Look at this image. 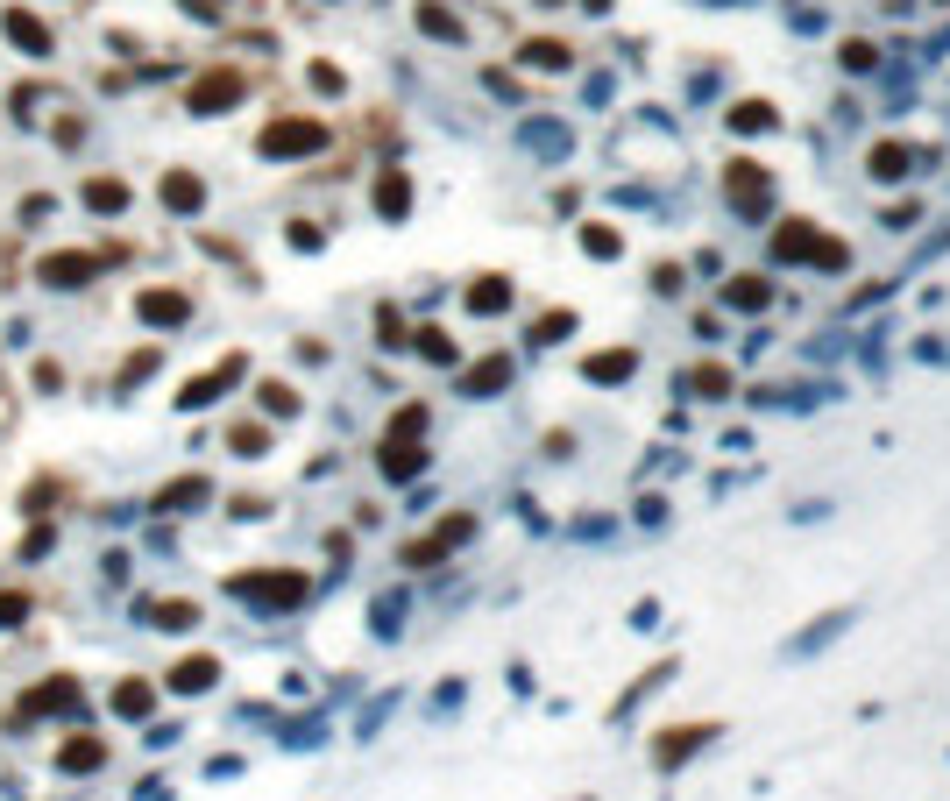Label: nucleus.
Instances as JSON below:
<instances>
[{
    "mask_svg": "<svg viewBox=\"0 0 950 801\" xmlns=\"http://www.w3.org/2000/svg\"><path fill=\"white\" fill-rule=\"evenodd\" d=\"M0 29H8V36H15L29 57H50V50H57V43H50V29H43L29 8H8V15H0Z\"/></svg>",
    "mask_w": 950,
    "mask_h": 801,
    "instance_id": "4",
    "label": "nucleus"
},
{
    "mask_svg": "<svg viewBox=\"0 0 950 801\" xmlns=\"http://www.w3.org/2000/svg\"><path fill=\"white\" fill-rule=\"evenodd\" d=\"M234 100H242V78L234 71H213V78L192 86V114H213V107H234Z\"/></svg>",
    "mask_w": 950,
    "mask_h": 801,
    "instance_id": "3",
    "label": "nucleus"
},
{
    "mask_svg": "<svg viewBox=\"0 0 950 801\" xmlns=\"http://www.w3.org/2000/svg\"><path fill=\"white\" fill-rule=\"evenodd\" d=\"M100 759H107V745H100V738H71V745L57 752V773H93Z\"/></svg>",
    "mask_w": 950,
    "mask_h": 801,
    "instance_id": "7",
    "label": "nucleus"
},
{
    "mask_svg": "<svg viewBox=\"0 0 950 801\" xmlns=\"http://www.w3.org/2000/svg\"><path fill=\"white\" fill-rule=\"evenodd\" d=\"M93 270H100L93 256H50V263H43V284H57V291H78V284H86Z\"/></svg>",
    "mask_w": 950,
    "mask_h": 801,
    "instance_id": "6",
    "label": "nucleus"
},
{
    "mask_svg": "<svg viewBox=\"0 0 950 801\" xmlns=\"http://www.w3.org/2000/svg\"><path fill=\"white\" fill-rule=\"evenodd\" d=\"M71 702H78V688H71V681H50V688H36L22 709H29V716H43V709H71Z\"/></svg>",
    "mask_w": 950,
    "mask_h": 801,
    "instance_id": "12",
    "label": "nucleus"
},
{
    "mask_svg": "<svg viewBox=\"0 0 950 801\" xmlns=\"http://www.w3.org/2000/svg\"><path fill=\"white\" fill-rule=\"evenodd\" d=\"M114 709H121V716H142V709H149V688H142V681L114 688Z\"/></svg>",
    "mask_w": 950,
    "mask_h": 801,
    "instance_id": "15",
    "label": "nucleus"
},
{
    "mask_svg": "<svg viewBox=\"0 0 950 801\" xmlns=\"http://www.w3.org/2000/svg\"><path fill=\"white\" fill-rule=\"evenodd\" d=\"M263 405H270V412H291V405H298V397H291L284 383H263Z\"/></svg>",
    "mask_w": 950,
    "mask_h": 801,
    "instance_id": "19",
    "label": "nucleus"
},
{
    "mask_svg": "<svg viewBox=\"0 0 950 801\" xmlns=\"http://www.w3.org/2000/svg\"><path fill=\"white\" fill-rule=\"evenodd\" d=\"M702 738H709V731H695V724H681V731H667V745H660V766H681V759H688V752H695Z\"/></svg>",
    "mask_w": 950,
    "mask_h": 801,
    "instance_id": "13",
    "label": "nucleus"
},
{
    "mask_svg": "<svg viewBox=\"0 0 950 801\" xmlns=\"http://www.w3.org/2000/svg\"><path fill=\"white\" fill-rule=\"evenodd\" d=\"M383 213H405V178H383Z\"/></svg>",
    "mask_w": 950,
    "mask_h": 801,
    "instance_id": "18",
    "label": "nucleus"
},
{
    "mask_svg": "<svg viewBox=\"0 0 950 801\" xmlns=\"http://www.w3.org/2000/svg\"><path fill=\"white\" fill-rule=\"evenodd\" d=\"M185 504H206V483H199V475H185V483H171L164 497H156V511H185Z\"/></svg>",
    "mask_w": 950,
    "mask_h": 801,
    "instance_id": "14",
    "label": "nucleus"
},
{
    "mask_svg": "<svg viewBox=\"0 0 950 801\" xmlns=\"http://www.w3.org/2000/svg\"><path fill=\"white\" fill-rule=\"evenodd\" d=\"M327 142V128H312V121H277L270 135H263V156H298V149H320Z\"/></svg>",
    "mask_w": 950,
    "mask_h": 801,
    "instance_id": "2",
    "label": "nucleus"
},
{
    "mask_svg": "<svg viewBox=\"0 0 950 801\" xmlns=\"http://www.w3.org/2000/svg\"><path fill=\"white\" fill-rule=\"evenodd\" d=\"M468 305H475V312H497V305H504V284L483 277V291H468Z\"/></svg>",
    "mask_w": 950,
    "mask_h": 801,
    "instance_id": "16",
    "label": "nucleus"
},
{
    "mask_svg": "<svg viewBox=\"0 0 950 801\" xmlns=\"http://www.w3.org/2000/svg\"><path fill=\"white\" fill-rule=\"evenodd\" d=\"M199 199H206V192H199V178H185V171H171V178H164V206H178V213H192Z\"/></svg>",
    "mask_w": 950,
    "mask_h": 801,
    "instance_id": "11",
    "label": "nucleus"
},
{
    "mask_svg": "<svg viewBox=\"0 0 950 801\" xmlns=\"http://www.w3.org/2000/svg\"><path fill=\"white\" fill-rule=\"evenodd\" d=\"M22 610H29L22 596H0V631H8V624H22Z\"/></svg>",
    "mask_w": 950,
    "mask_h": 801,
    "instance_id": "20",
    "label": "nucleus"
},
{
    "mask_svg": "<svg viewBox=\"0 0 950 801\" xmlns=\"http://www.w3.org/2000/svg\"><path fill=\"white\" fill-rule=\"evenodd\" d=\"M149 624H156V631H192L199 610H192V603H149Z\"/></svg>",
    "mask_w": 950,
    "mask_h": 801,
    "instance_id": "10",
    "label": "nucleus"
},
{
    "mask_svg": "<svg viewBox=\"0 0 950 801\" xmlns=\"http://www.w3.org/2000/svg\"><path fill=\"white\" fill-rule=\"evenodd\" d=\"M135 312L149 319V327H178L192 305H185V291H142V298H135Z\"/></svg>",
    "mask_w": 950,
    "mask_h": 801,
    "instance_id": "5",
    "label": "nucleus"
},
{
    "mask_svg": "<svg viewBox=\"0 0 950 801\" xmlns=\"http://www.w3.org/2000/svg\"><path fill=\"white\" fill-rule=\"evenodd\" d=\"M86 206H93V213H121V206H128V185H121V178H93V185H86Z\"/></svg>",
    "mask_w": 950,
    "mask_h": 801,
    "instance_id": "9",
    "label": "nucleus"
},
{
    "mask_svg": "<svg viewBox=\"0 0 950 801\" xmlns=\"http://www.w3.org/2000/svg\"><path fill=\"white\" fill-rule=\"evenodd\" d=\"M234 596H242V603H298L305 582H298V575H242V582H234Z\"/></svg>",
    "mask_w": 950,
    "mask_h": 801,
    "instance_id": "1",
    "label": "nucleus"
},
{
    "mask_svg": "<svg viewBox=\"0 0 950 801\" xmlns=\"http://www.w3.org/2000/svg\"><path fill=\"white\" fill-rule=\"evenodd\" d=\"M504 376H511V369H504V362H483V369H475V376H468V390H497V383H504Z\"/></svg>",
    "mask_w": 950,
    "mask_h": 801,
    "instance_id": "17",
    "label": "nucleus"
},
{
    "mask_svg": "<svg viewBox=\"0 0 950 801\" xmlns=\"http://www.w3.org/2000/svg\"><path fill=\"white\" fill-rule=\"evenodd\" d=\"M213 674H220V667H213V660L199 653V660H185V667H171V688H178V695H206V688H213Z\"/></svg>",
    "mask_w": 950,
    "mask_h": 801,
    "instance_id": "8",
    "label": "nucleus"
}]
</instances>
